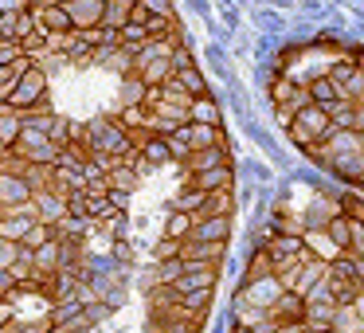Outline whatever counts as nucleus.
<instances>
[{"label": "nucleus", "instance_id": "nucleus-1", "mask_svg": "<svg viewBox=\"0 0 364 333\" xmlns=\"http://www.w3.org/2000/svg\"><path fill=\"white\" fill-rule=\"evenodd\" d=\"M82 142H87L90 153H106V157H118V161H126L129 153H137L129 130L122 126V122H110V118H98V122H90V126H82Z\"/></svg>", "mask_w": 364, "mask_h": 333}, {"label": "nucleus", "instance_id": "nucleus-2", "mask_svg": "<svg viewBox=\"0 0 364 333\" xmlns=\"http://www.w3.org/2000/svg\"><path fill=\"white\" fill-rule=\"evenodd\" d=\"M286 130H290V142L301 145V149L325 145L333 134H337V130H333V122H329V110H325V106H317V102H309L306 110L294 114V122Z\"/></svg>", "mask_w": 364, "mask_h": 333}, {"label": "nucleus", "instance_id": "nucleus-3", "mask_svg": "<svg viewBox=\"0 0 364 333\" xmlns=\"http://www.w3.org/2000/svg\"><path fill=\"white\" fill-rule=\"evenodd\" d=\"M9 106H12L16 114L51 110V102H48V71H43L40 63H36V67H28V71H24V79H20L16 95L9 98Z\"/></svg>", "mask_w": 364, "mask_h": 333}, {"label": "nucleus", "instance_id": "nucleus-4", "mask_svg": "<svg viewBox=\"0 0 364 333\" xmlns=\"http://www.w3.org/2000/svg\"><path fill=\"white\" fill-rule=\"evenodd\" d=\"M12 157L28 161V165H55V161H59V145L51 142L48 134L24 126V134H20L16 145H12Z\"/></svg>", "mask_w": 364, "mask_h": 333}, {"label": "nucleus", "instance_id": "nucleus-5", "mask_svg": "<svg viewBox=\"0 0 364 333\" xmlns=\"http://www.w3.org/2000/svg\"><path fill=\"white\" fill-rule=\"evenodd\" d=\"M278 294H282V282H278V275H267V278H255V282H243V290H239V302H243V306H251V310H270Z\"/></svg>", "mask_w": 364, "mask_h": 333}, {"label": "nucleus", "instance_id": "nucleus-6", "mask_svg": "<svg viewBox=\"0 0 364 333\" xmlns=\"http://www.w3.org/2000/svg\"><path fill=\"white\" fill-rule=\"evenodd\" d=\"M63 9H67V16H71L75 32H90V28H102L106 0H67Z\"/></svg>", "mask_w": 364, "mask_h": 333}, {"label": "nucleus", "instance_id": "nucleus-7", "mask_svg": "<svg viewBox=\"0 0 364 333\" xmlns=\"http://www.w3.org/2000/svg\"><path fill=\"white\" fill-rule=\"evenodd\" d=\"M306 294H298V290H282L274 298V306H270V317H274L278 325H301L306 322Z\"/></svg>", "mask_w": 364, "mask_h": 333}, {"label": "nucleus", "instance_id": "nucleus-8", "mask_svg": "<svg viewBox=\"0 0 364 333\" xmlns=\"http://www.w3.org/2000/svg\"><path fill=\"white\" fill-rule=\"evenodd\" d=\"M40 32V24H36V12H0V40H32V36Z\"/></svg>", "mask_w": 364, "mask_h": 333}, {"label": "nucleus", "instance_id": "nucleus-9", "mask_svg": "<svg viewBox=\"0 0 364 333\" xmlns=\"http://www.w3.org/2000/svg\"><path fill=\"white\" fill-rule=\"evenodd\" d=\"M36 192L32 184L24 181L20 173H9V169L0 165V208H16V204H28Z\"/></svg>", "mask_w": 364, "mask_h": 333}, {"label": "nucleus", "instance_id": "nucleus-10", "mask_svg": "<svg viewBox=\"0 0 364 333\" xmlns=\"http://www.w3.org/2000/svg\"><path fill=\"white\" fill-rule=\"evenodd\" d=\"M220 282V267H204V263H184V275L173 282L176 294H188V290H204V286Z\"/></svg>", "mask_w": 364, "mask_h": 333}, {"label": "nucleus", "instance_id": "nucleus-11", "mask_svg": "<svg viewBox=\"0 0 364 333\" xmlns=\"http://www.w3.org/2000/svg\"><path fill=\"white\" fill-rule=\"evenodd\" d=\"M196 243H228L231 239V216H196L192 236Z\"/></svg>", "mask_w": 364, "mask_h": 333}, {"label": "nucleus", "instance_id": "nucleus-12", "mask_svg": "<svg viewBox=\"0 0 364 333\" xmlns=\"http://www.w3.org/2000/svg\"><path fill=\"white\" fill-rule=\"evenodd\" d=\"M36 216H40V223H51V228H59V223L67 220V196H59V192L43 189L36 192Z\"/></svg>", "mask_w": 364, "mask_h": 333}, {"label": "nucleus", "instance_id": "nucleus-13", "mask_svg": "<svg viewBox=\"0 0 364 333\" xmlns=\"http://www.w3.org/2000/svg\"><path fill=\"white\" fill-rule=\"evenodd\" d=\"M32 12H36L40 32H48V36H71L75 32V24H71L63 4H48V9H32Z\"/></svg>", "mask_w": 364, "mask_h": 333}, {"label": "nucleus", "instance_id": "nucleus-14", "mask_svg": "<svg viewBox=\"0 0 364 333\" xmlns=\"http://www.w3.org/2000/svg\"><path fill=\"white\" fill-rule=\"evenodd\" d=\"M223 247H228V243H196V239H184V243H181V259L184 263H204V267H220V263H223Z\"/></svg>", "mask_w": 364, "mask_h": 333}, {"label": "nucleus", "instance_id": "nucleus-15", "mask_svg": "<svg viewBox=\"0 0 364 333\" xmlns=\"http://www.w3.org/2000/svg\"><path fill=\"white\" fill-rule=\"evenodd\" d=\"M306 90H309V98H314L317 106H325V110H333L337 102H345V90H341L337 83L329 79V71L317 75V79H309V83H306Z\"/></svg>", "mask_w": 364, "mask_h": 333}, {"label": "nucleus", "instance_id": "nucleus-16", "mask_svg": "<svg viewBox=\"0 0 364 333\" xmlns=\"http://www.w3.org/2000/svg\"><path fill=\"white\" fill-rule=\"evenodd\" d=\"M36 223H40V220H32V216L0 212V239H9V243H24V239L32 236Z\"/></svg>", "mask_w": 364, "mask_h": 333}, {"label": "nucleus", "instance_id": "nucleus-17", "mask_svg": "<svg viewBox=\"0 0 364 333\" xmlns=\"http://www.w3.org/2000/svg\"><path fill=\"white\" fill-rule=\"evenodd\" d=\"M188 184H192V189H200V192H223V189H231V184H235V169H231V165L208 169V173H196Z\"/></svg>", "mask_w": 364, "mask_h": 333}, {"label": "nucleus", "instance_id": "nucleus-18", "mask_svg": "<svg viewBox=\"0 0 364 333\" xmlns=\"http://www.w3.org/2000/svg\"><path fill=\"white\" fill-rule=\"evenodd\" d=\"M356 231H360V228H356L348 216L337 212V216L329 220V228H325V236H329V243L337 247V251H353V247H356Z\"/></svg>", "mask_w": 364, "mask_h": 333}, {"label": "nucleus", "instance_id": "nucleus-19", "mask_svg": "<svg viewBox=\"0 0 364 333\" xmlns=\"http://www.w3.org/2000/svg\"><path fill=\"white\" fill-rule=\"evenodd\" d=\"M337 314L341 310L333 302H317V306H306V329L309 333H325V329H337Z\"/></svg>", "mask_w": 364, "mask_h": 333}, {"label": "nucleus", "instance_id": "nucleus-20", "mask_svg": "<svg viewBox=\"0 0 364 333\" xmlns=\"http://www.w3.org/2000/svg\"><path fill=\"white\" fill-rule=\"evenodd\" d=\"M220 165H231V157H228V149H223V145H215V149H196L188 161H184V169H188V176H196V173H208V169H220Z\"/></svg>", "mask_w": 364, "mask_h": 333}, {"label": "nucleus", "instance_id": "nucleus-21", "mask_svg": "<svg viewBox=\"0 0 364 333\" xmlns=\"http://www.w3.org/2000/svg\"><path fill=\"white\" fill-rule=\"evenodd\" d=\"M188 142H192V153L196 149H215V145H223L228 149V137H223L220 126H196V122H188Z\"/></svg>", "mask_w": 364, "mask_h": 333}, {"label": "nucleus", "instance_id": "nucleus-22", "mask_svg": "<svg viewBox=\"0 0 364 333\" xmlns=\"http://www.w3.org/2000/svg\"><path fill=\"white\" fill-rule=\"evenodd\" d=\"M329 173H337V176H345L348 184L356 181V176L364 173V153H329Z\"/></svg>", "mask_w": 364, "mask_h": 333}, {"label": "nucleus", "instance_id": "nucleus-23", "mask_svg": "<svg viewBox=\"0 0 364 333\" xmlns=\"http://www.w3.org/2000/svg\"><path fill=\"white\" fill-rule=\"evenodd\" d=\"M188 122H196V126H220L223 114H220V106H215V98H212V95L192 98V106H188Z\"/></svg>", "mask_w": 364, "mask_h": 333}, {"label": "nucleus", "instance_id": "nucleus-24", "mask_svg": "<svg viewBox=\"0 0 364 333\" xmlns=\"http://www.w3.org/2000/svg\"><path fill=\"white\" fill-rule=\"evenodd\" d=\"M329 278V275H325ZM329 290H333V306L337 310H353L356 302H364L360 282H345V278H329Z\"/></svg>", "mask_w": 364, "mask_h": 333}, {"label": "nucleus", "instance_id": "nucleus-25", "mask_svg": "<svg viewBox=\"0 0 364 333\" xmlns=\"http://www.w3.org/2000/svg\"><path fill=\"white\" fill-rule=\"evenodd\" d=\"M137 0H106V16H102V28H114V32H122V28L129 24V16H134Z\"/></svg>", "mask_w": 364, "mask_h": 333}, {"label": "nucleus", "instance_id": "nucleus-26", "mask_svg": "<svg viewBox=\"0 0 364 333\" xmlns=\"http://www.w3.org/2000/svg\"><path fill=\"white\" fill-rule=\"evenodd\" d=\"M212 294H215V286H204V290L181 294V310H184V314H192V317H204L208 310H212Z\"/></svg>", "mask_w": 364, "mask_h": 333}, {"label": "nucleus", "instance_id": "nucleus-27", "mask_svg": "<svg viewBox=\"0 0 364 333\" xmlns=\"http://www.w3.org/2000/svg\"><path fill=\"white\" fill-rule=\"evenodd\" d=\"M301 87H306V83H294V79H286V75H278V79L270 83V102H274V110L278 106H290Z\"/></svg>", "mask_w": 364, "mask_h": 333}, {"label": "nucleus", "instance_id": "nucleus-28", "mask_svg": "<svg viewBox=\"0 0 364 333\" xmlns=\"http://www.w3.org/2000/svg\"><path fill=\"white\" fill-rule=\"evenodd\" d=\"M48 329H51V317H16V314L0 325V333H48Z\"/></svg>", "mask_w": 364, "mask_h": 333}, {"label": "nucleus", "instance_id": "nucleus-29", "mask_svg": "<svg viewBox=\"0 0 364 333\" xmlns=\"http://www.w3.org/2000/svg\"><path fill=\"white\" fill-rule=\"evenodd\" d=\"M192 228H196V216L188 212H173L165 220V239H176V243H184V239L192 236Z\"/></svg>", "mask_w": 364, "mask_h": 333}, {"label": "nucleus", "instance_id": "nucleus-30", "mask_svg": "<svg viewBox=\"0 0 364 333\" xmlns=\"http://www.w3.org/2000/svg\"><path fill=\"white\" fill-rule=\"evenodd\" d=\"M231 212H235V192L223 189V192H208L204 212H200V216H231Z\"/></svg>", "mask_w": 364, "mask_h": 333}, {"label": "nucleus", "instance_id": "nucleus-31", "mask_svg": "<svg viewBox=\"0 0 364 333\" xmlns=\"http://www.w3.org/2000/svg\"><path fill=\"white\" fill-rule=\"evenodd\" d=\"M141 157H145V165H165V161H173V153H168L165 137L149 134V137H145V145H141Z\"/></svg>", "mask_w": 364, "mask_h": 333}, {"label": "nucleus", "instance_id": "nucleus-32", "mask_svg": "<svg viewBox=\"0 0 364 333\" xmlns=\"http://www.w3.org/2000/svg\"><path fill=\"white\" fill-rule=\"evenodd\" d=\"M267 275H274V263H270L267 247H255V251H251V263H247L243 282H255V278H267Z\"/></svg>", "mask_w": 364, "mask_h": 333}, {"label": "nucleus", "instance_id": "nucleus-33", "mask_svg": "<svg viewBox=\"0 0 364 333\" xmlns=\"http://www.w3.org/2000/svg\"><path fill=\"white\" fill-rule=\"evenodd\" d=\"M204 200H208V192H200V189H192V184H188V189H184L181 196L173 200V212H188V216H200V212H204Z\"/></svg>", "mask_w": 364, "mask_h": 333}, {"label": "nucleus", "instance_id": "nucleus-34", "mask_svg": "<svg viewBox=\"0 0 364 333\" xmlns=\"http://www.w3.org/2000/svg\"><path fill=\"white\" fill-rule=\"evenodd\" d=\"M173 79L181 83V87L188 90L192 98H204V95H208V83H204V75H200V67H188V71H176Z\"/></svg>", "mask_w": 364, "mask_h": 333}, {"label": "nucleus", "instance_id": "nucleus-35", "mask_svg": "<svg viewBox=\"0 0 364 333\" xmlns=\"http://www.w3.org/2000/svg\"><path fill=\"white\" fill-rule=\"evenodd\" d=\"M106 181H110V189H118V192H134V184H137V165H126V161H122L118 169H110V176H106Z\"/></svg>", "mask_w": 364, "mask_h": 333}, {"label": "nucleus", "instance_id": "nucleus-36", "mask_svg": "<svg viewBox=\"0 0 364 333\" xmlns=\"http://www.w3.org/2000/svg\"><path fill=\"white\" fill-rule=\"evenodd\" d=\"M337 208H341V216H348V220L356 223V228H364V200H360V192H345V196L337 200Z\"/></svg>", "mask_w": 364, "mask_h": 333}, {"label": "nucleus", "instance_id": "nucleus-37", "mask_svg": "<svg viewBox=\"0 0 364 333\" xmlns=\"http://www.w3.org/2000/svg\"><path fill=\"white\" fill-rule=\"evenodd\" d=\"M51 239H59V231L51 228V223H36L32 236H28L20 247H24V251H40V247H48V243H51Z\"/></svg>", "mask_w": 364, "mask_h": 333}, {"label": "nucleus", "instance_id": "nucleus-38", "mask_svg": "<svg viewBox=\"0 0 364 333\" xmlns=\"http://www.w3.org/2000/svg\"><path fill=\"white\" fill-rule=\"evenodd\" d=\"M181 275H184V259H161L157 263V282L161 286H173Z\"/></svg>", "mask_w": 364, "mask_h": 333}, {"label": "nucleus", "instance_id": "nucleus-39", "mask_svg": "<svg viewBox=\"0 0 364 333\" xmlns=\"http://www.w3.org/2000/svg\"><path fill=\"white\" fill-rule=\"evenodd\" d=\"M341 90H345L348 102H360V98H364V67H356V71L341 83Z\"/></svg>", "mask_w": 364, "mask_h": 333}, {"label": "nucleus", "instance_id": "nucleus-40", "mask_svg": "<svg viewBox=\"0 0 364 333\" xmlns=\"http://www.w3.org/2000/svg\"><path fill=\"white\" fill-rule=\"evenodd\" d=\"M20 294V286H16V278L9 275V270H0V306H9L12 298Z\"/></svg>", "mask_w": 364, "mask_h": 333}, {"label": "nucleus", "instance_id": "nucleus-41", "mask_svg": "<svg viewBox=\"0 0 364 333\" xmlns=\"http://www.w3.org/2000/svg\"><path fill=\"white\" fill-rule=\"evenodd\" d=\"M16 259H20V243H9V239H0V270H9Z\"/></svg>", "mask_w": 364, "mask_h": 333}, {"label": "nucleus", "instance_id": "nucleus-42", "mask_svg": "<svg viewBox=\"0 0 364 333\" xmlns=\"http://www.w3.org/2000/svg\"><path fill=\"white\" fill-rule=\"evenodd\" d=\"M137 4L153 16H173V0H137Z\"/></svg>", "mask_w": 364, "mask_h": 333}, {"label": "nucleus", "instance_id": "nucleus-43", "mask_svg": "<svg viewBox=\"0 0 364 333\" xmlns=\"http://www.w3.org/2000/svg\"><path fill=\"white\" fill-rule=\"evenodd\" d=\"M161 259H181V243H176V239H161L157 243V263Z\"/></svg>", "mask_w": 364, "mask_h": 333}, {"label": "nucleus", "instance_id": "nucleus-44", "mask_svg": "<svg viewBox=\"0 0 364 333\" xmlns=\"http://www.w3.org/2000/svg\"><path fill=\"white\" fill-rule=\"evenodd\" d=\"M188 67H196V63H192V56H188V48H176L173 51V75L176 71H188Z\"/></svg>", "mask_w": 364, "mask_h": 333}, {"label": "nucleus", "instance_id": "nucleus-45", "mask_svg": "<svg viewBox=\"0 0 364 333\" xmlns=\"http://www.w3.org/2000/svg\"><path fill=\"white\" fill-rule=\"evenodd\" d=\"M32 0H0V12H28Z\"/></svg>", "mask_w": 364, "mask_h": 333}, {"label": "nucleus", "instance_id": "nucleus-46", "mask_svg": "<svg viewBox=\"0 0 364 333\" xmlns=\"http://www.w3.org/2000/svg\"><path fill=\"white\" fill-rule=\"evenodd\" d=\"M110 204H114V212H126V208H129V192L110 189Z\"/></svg>", "mask_w": 364, "mask_h": 333}, {"label": "nucleus", "instance_id": "nucleus-47", "mask_svg": "<svg viewBox=\"0 0 364 333\" xmlns=\"http://www.w3.org/2000/svg\"><path fill=\"white\" fill-rule=\"evenodd\" d=\"M353 130H356V134H364V98L356 102V110H353Z\"/></svg>", "mask_w": 364, "mask_h": 333}, {"label": "nucleus", "instance_id": "nucleus-48", "mask_svg": "<svg viewBox=\"0 0 364 333\" xmlns=\"http://www.w3.org/2000/svg\"><path fill=\"white\" fill-rule=\"evenodd\" d=\"M48 4H59V0H32V9H48Z\"/></svg>", "mask_w": 364, "mask_h": 333}, {"label": "nucleus", "instance_id": "nucleus-49", "mask_svg": "<svg viewBox=\"0 0 364 333\" xmlns=\"http://www.w3.org/2000/svg\"><path fill=\"white\" fill-rule=\"evenodd\" d=\"M353 189H356V192L364 189V173H360V176H356V181H353Z\"/></svg>", "mask_w": 364, "mask_h": 333}, {"label": "nucleus", "instance_id": "nucleus-50", "mask_svg": "<svg viewBox=\"0 0 364 333\" xmlns=\"http://www.w3.org/2000/svg\"><path fill=\"white\" fill-rule=\"evenodd\" d=\"M325 333H348V329H325Z\"/></svg>", "mask_w": 364, "mask_h": 333}, {"label": "nucleus", "instance_id": "nucleus-51", "mask_svg": "<svg viewBox=\"0 0 364 333\" xmlns=\"http://www.w3.org/2000/svg\"><path fill=\"white\" fill-rule=\"evenodd\" d=\"M360 294H364V278H360Z\"/></svg>", "mask_w": 364, "mask_h": 333}, {"label": "nucleus", "instance_id": "nucleus-52", "mask_svg": "<svg viewBox=\"0 0 364 333\" xmlns=\"http://www.w3.org/2000/svg\"><path fill=\"white\" fill-rule=\"evenodd\" d=\"M360 67H364V56H360Z\"/></svg>", "mask_w": 364, "mask_h": 333}, {"label": "nucleus", "instance_id": "nucleus-53", "mask_svg": "<svg viewBox=\"0 0 364 333\" xmlns=\"http://www.w3.org/2000/svg\"><path fill=\"white\" fill-rule=\"evenodd\" d=\"M306 333H309V329H306Z\"/></svg>", "mask_w": 364, "mask_h": 333}]
</instances>
